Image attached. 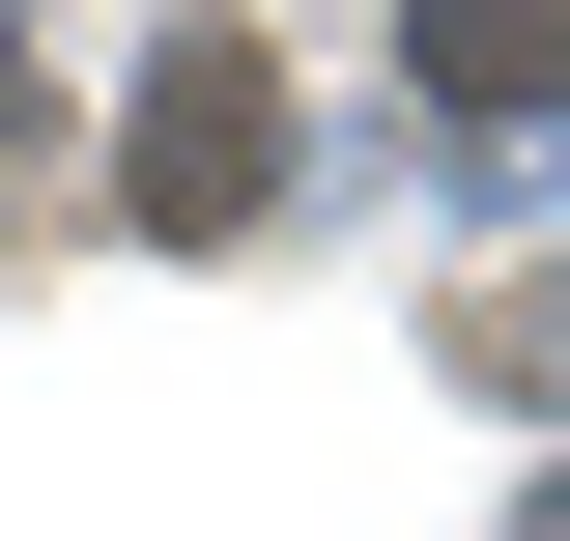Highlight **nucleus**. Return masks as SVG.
<instances>
[{"label": "nucleus", "mask_w": 570, "mask_h": 541, "mask_svg": "<svg viewBox=\"0 0 570 541\" xmlns=\"http://www.w3.org/2000/svg\"><path fill=\"white\" fill-rule=\"evenodd\" d=\"M257 171H285V58L257 29H171L142 58V228H257Z\"/></svg>", "instance_id": "nucleus-1"}, {"label": "nucleus", "mask_w": 570, "mask_h": 541, "mask_svg": "<svg viewBox=\"0 0 570 541\" xmlns=\"http://www.w3.org/2000/svg\"><path fill=\"white\" fill-rule=\"evenodd\" d=\"M542 541H570V484H542Z\"/></svg>", "instance_id": "nucleus-3"}, {"label": "nucleus", "mask_w": 570, "mask_h": 541, "mask_svg": "<svg viewBox=\"0 0 570 541\" xmlns=\"http://www.w3.org/2000/svg\"><path fill=\"white\" fill-rule=\"evenodd\" d=\"M428 115H570V0H400Z\"/></svg>", "instance_id": "nucleus-2"}]
</instances>
